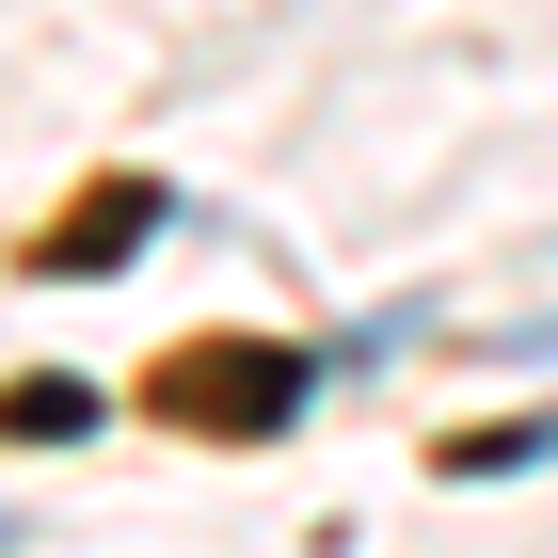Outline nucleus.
I'll return each mask as SVG.
<instances>
[{
	"instance_id": "obj_1",
	"label": "nucleus",
	"mask_w": 558,
	"mask_h": 558,
	"mask_svg": "<svg viewBox=\"0 0 558 558\" xmlns=\"http://www.w3.org/2000/svg\"><path fill=\"white\" fill-rule=\"evenodd\" d=\"M303 399H319V351H256V336H208V351L160 367V415H175V430H223V447L288 430Z\"/></svg>"
},
{
	"instance_id": "obj_2",
	"label": "nucleus",
	"mask_w": 558,
	"mask_h": 558,
	"mask_svg": "<svg viewBox=\"0 0 558 558\" xmlns=\"http://www.w3.org/2000/svg\"><path fill=\"white\" fill-rule=\"evenodd\" d=\"M144 223H160V192L129 175V192H96V208H64V240H48V271H112V256L144 240Z\"/></svg>"
},
{
	"instance_id": "obj_3",
	"label": "nucleus",
	"mask_w": 558,
	"mask_h": 558,
	"mask_svg": "<svg viewBox=\"0 0 558 558\" xmlns=\"http://www.w3.org/2000/svg\"><path fill=\"white\" fill-rule=\"evenodd\" d=\"M96 415H112V399H96V384H64V367H33V384L0 399V430H16V447H64V430H96Z\"/></svg>"
}]
</instances>
